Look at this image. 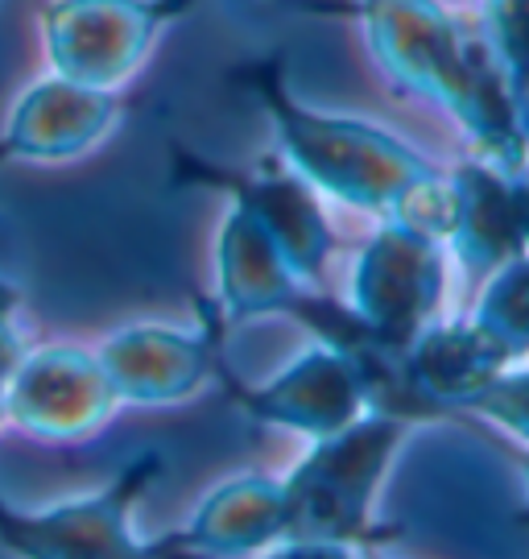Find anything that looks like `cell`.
<instances>
[{"label": "cell", "instance_id": "cell-1", "mask_svg": "<svg viewBox=\"0 0 529 559\" xmlns=\"http://www.w3.org/2000/svg\"><path fill=\"white\" fill-rule=\"evenodd\" d=\"M294 13L356 21L381 75L401 96L443 108L471 141V158L529 170L526 120L480 17L447 0H298Z\"/></svg>", "mask_w": 529, "mask_h": 559}, {"label": "cell", "instance_id": "cell-2", "mask_svg": "<svg viewBox=\"0 0 529 559\" xmlns=\"http://www.w3.org/2000/svg\"><path fill=\"white\" fill-rule=\"evenodd\" d=\"M228 83L265 112L277 154L327 203L364 212L376 224L401 221L406 207L443 175V166L385 124L302 100L281 50L244 59L228 71Z\"/></svg>", "mask_w": 529, "mask_h": 559}, {"label": "cell", "instance_id": "cell-3", "mask_svg": "<svg viewBox=\"0 0 529 559\" xmlns=\"http://www.w3.org/2000/svg\"><path fill=\"white\" fill-rule=\"evenodd\" d=\"M410 431L413 423L369 411L327 440H311L306 456L281 477L286 539L381 547L389 531L376 526V498Z\"/></svg>", "mask_w": 529, "mask_h": 559}, {"label": "cell", "instance_id": "cell-4", "mask_svg": "<svg viewBox=\"0 0 529 559\" xmlns=\"http://www.w3.org/2000/svg\"><path fill=\"white\" fill-rule=\"evenodd\" d=\"M166 477L161 452L124 460L108 485L25 510L0 493V551L13 559H154L137 535L141 501Z\"/></svg>", "mask_w": 529, "mask_h": 559}, {"label": "cell", "instance_id": "cell-5", "mask_svg": "<svg viewBox=\"0 0 529 559\" xmlns=\"http://www.w3.org/2000/svg\"><path fill=\"white\" fill-rule=\"evenodd\" d=\"M199 0H46L38 38L46 71L99 92H124L154 59L157 41Z\"/></svg>", "mask_w": 529, "mask_h": 559}, {"label": "cell", "instance_id": "cell-6", "mask_svg": "<svg viewBox=\"0 0 529 559\" xmlns=\"http://www.w3.org/2000/svg\"><path fill=\"white\" fill-rule=\"evenodd\" d=\"M170 187L178 191H216L224 200L249 212L256 224L269 228V237L281 245L294 274L311 286H327V265H332L339 237L327 216V200L311 182L286 166L281 154L256 158L249 166H224L199 154L191 145H170Z\"/></svg>", "mask_w": 529, "mask_h": 559}, {"label": "cell", "instance_id": "cell-7", "mask_svg": "<svg viewBox=\"0 0 529 559\" xmlns=\"http://www.w3.org/2000/svg\"><path fill=\"white\" fill-rule=\"evenodd\" d=\"M447 245L381 221L352 261L348 302L385 348L406 353L447 302Z\"/></svg>", "mask_w": 529, "mask_h": 559}, {"label": "cell", "instance_id": "cell-8", "mask_svg": "<svg viewBox=\"0 0 529 559\" xmlns=\"http://www.w3.org/2000/svg\"><path fill=\"white\" fill-rule=\"evenodd\" d=\"M216 381L253 423L302 440H327L373 411L364 369L348 353L318 340H311V348H302L265 381H244L224 357Z\"/></svg>", "mask_w": 529, "mask_h": 559}, {"label": "cell", "instance_id": "cell-9", "mask_svg": "<svg viewBox=\"0 0 529 559\" xmlns=\"http://www.w3.org/2000/svg\"><path fill=\"white\" fill-rule=\"evenodd\" d=\"M228 328L212 299L199 302V323H124L96 344V357L120 406H178L216 381Z\"/></svg>", "mask_w": 529, "mask_h": 559}, {"label": "cell", "instance_id": "cell-10", "mask_svg": "<svg viewBox=\"0 0 529 559\" xmlns=\"http://www.w3.org/2000/svg\"><path fill=\"white\" fill-rule=\"evenodd\" d=\"M0 402L4 423L46 443L92 440L120 411L96 348L83 344H29Z\"/></svg>", "mask_w": 529, "mask_h": 559}, {"label": "cell", "instance_id": "cell-11", "mask_svg": "<svg viewBox=\"0 0 529 559\" xmlns=\"http://www.w3.org/2000/svg\"><path fill=\"white\" fill-rule=\"evenodd\" d=\"M129 112L124 92H99L55 71L21 87L0 124V170L4 166H62L96 154Z\"/></svg>", "mask_w": 529, "mask_h": 559}, {"label": "cell", "instance_id": "cell-12", "mask_svg": "<svg viewBox=\"0 0 529 559\" xmlns=\"http://www.w3.org/2000/svg\"><path fill=\"white\" fill-rule=\"evenodd\" d=\"M286 539L281 477L236 473L219 480L170 535L149 539L154 559H256Z\"/></svg>", "mask_w": 529, "mask_h": 559}, {"label": "cell", "instance_id": "cell-13", "mask_svg": "<svg viewBox=\"0 0 529 559\" xmlns=\"http://www.w3.org/2000/svg\"><path fill=\"white\" fill-rule=\"evenodd\" d=\"M216 295L212 307L232 332L253 320H294L314 286L294 274L265 224L228 203L216 228Z\"/></svg>", "mask_w": 529, "mask_h": 559}, {"label": "cell", "instance_id": "cell-14", "mask_svg": "<svg viewBox=\"0 0 529 559\" xmlns=\"http://www.w3.org/2000/svg\"><path fill=\"white\" fill-rule=\"evenodd\" d=\"M452 182L455 221L452 237H447V253L464 265L468 278L484 282L505 261L526 253L517 175L484 158H468L452 170Z\"/></svg>", "mask_w": 529, "mask_h": 559}, {"label": "cell", "instance_id": "cell-15", "mask_svg": "<svg viewBox=\"0 0 529 559\" xmlns=\"http://www.w3.org/2000/svg\"><path fill=\"white\" fill-rule=\"evenodd\" d=\"M413 394L434 411V419L468 415V402L496 373L509 369L501 348L492 344L471 316L464 320H434L422 336L401 353Z\"/></svg>", "mask_w": 529, "mask_h": 559}, {"label": "cell", "instance_id": "cell-16", "mask_svg": "<svg viewBox=\"0 0 529 559\" xmlns=\"http://www.w3.org/2000/svg\"><path fill=\"white\" fill-rule=\"evenodd\" d=\"M471 320L509 365L529 357V253L505 261L496 274L484 278Z\"/></svg>", "mask_w": 529, "mask_h": 559}, {"label": "cell", "instance_id": "cell-17", "mask_svg": "<svg viewBox=\"0 0 529 559\" xmlns=\"http://www.w3.org/2000/svg\"><path fill=\"white\" fill-rule=\"evenodd\" d=\"M480 25L509 75L529 133V0H480Z\"/></svg>", "mask_w": 529, "mask_h": 559}, {"label": "cell", "instance_id": "cell-18", "mask_svg": "<svg viewBox=\"0 0 529 559\" xmlns=\"http://www.w3.org/2000/svg\"><path fill=\"white\" fill-rule=\"evenodd\" d=\"M468 415L489 419L492 427L509 431L513 440L529 448V369L509 365L505 373H496V378L468 402Z\"/></svg>", "mask_w": 529, "mask_h": 559}, {"label": "cell", "instance_id": "cell-19", "mask_svg": "<svg viewBox=\"0 0 529 559\" xmlns=\"http://www.w3.org/2000/svg\"><path fill=\"white\" fill-rule=\"evenodd\" d=\"M256 559H364V551H356L348 543H323V539H281L269 551H261Z\"/></svg>", "mask_w": 529, "mask_h": 559}, {"label": "cell", "instance_id": "cell-20", "mask_svg": "<svg viewBox=\"0 0 529 559\" xmlns=\"http://www.w3.org/2000/svg\"><path fill=\"white\" fill-rule=\"evenodd\" d=\"M232 4L249 17H281V13L298 9V0H232Z\"/></svg>", "mask_w": 529, "mask_h": 559}, {"label": "cell", "instance_id": "cell-21", "mask_svg": "<svg viewBox=\"0 0 529 559\" xmlns=\"http://www.w3.org/2000/svg\"><path fill=\"white\" fill-rule=\"evenodd\" d=\"M517 195H521V228H526V253H529V170L517 175Z\"/></svg>", "mask_w": 529, "mask_h": 559}, {"label": "cell", "instance_id": "cell-22", "mask_svg": "<svg viewBox=\"0 0 529 559\" xmlns=\"http://www.w3.org/2000/svg\"><path fill=\"white\" fill-rule=\"evenodd\" d=\"M521 473H526V498H529V448L521 452ZM526 510H529V501H526Z\"/></svg>", "mask_w": 529, "mask_h": 559}, {"label": "cell", "instance_id": "cell-23", "mask_svg": "<svg viewBox=\"0 0 529 559\" xmlns=\"http://www.w3.org/2000/svg\"><path fill=\"white\" fill-rule=\"evenodd\" d=\"M364 559H389V556H381V547H369V551H364Z\"/></svg>", "mask_w": 529, "mask_h": 559}, {"label": "cell", "instance_id": "cell-24", "mask_svg": "<svg viewBox=\"0 0 529 559\" xmlns=\"http://www.w3.org/2000/svg\"><path fill=\"white\" fill-rule=\"evenodd\" d=\"M0 423H4V402H0Z\"/></svg>", "mask_w": 529, "mask_h": 559}]
</instances>
